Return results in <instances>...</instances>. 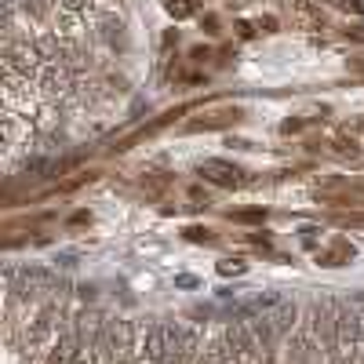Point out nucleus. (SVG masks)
Segmentation results:
<instances>
[{
  "instance_id": "obj_1",
  "label": "nucleus",
  "mask_w": 364,
  "mask_h": 364,
  "mask_svg": "<svg viewBox=\"0 0 364 364\" xmlns=\"http://www.w3.org/2000/svg\"><path fill=\"white\" fill-rule=\"evenodd\" d=\"M197 171L204 182H215V186H240V168L230 161H200Z\"/></svg>"
},
{
  "instance_id": "obj_2",
  "label": "nucleus",
  "mask_w": 364,
  "mask_h": 364,
  "mask_svg": "<svg viewBox=\"0 0 364 364\" xmlns=\"http://www.w3.org/2000/svg\"><path fill=\"white\" fill-rule=\"evenodd\" d=\"M200 364H240V360H237V350H233V343H230V336H219L215 343H211V346L204 350Z\"/></svg>"
},
{
  "instance_id": "obj_3",
  "label": "nucleus",
  "mask_w": 364,
  "mask_h": 364,
  "mask_svg": "<svg viewBox=\"0 0 364 364\" xmlns=\"http://www.w3.org/2000/svg\"><path fill=\"white\" fill-rule=\"evenodd\" d=\"M248 266L245 262H240V259H223L219 262V273H223V277H230V273H245Z\"/></svg>"
},
{
  "instance_id": "obj_4",
  "label": "nucleus",
  "mask_w": 364,
  "mask_h": 364,
  "mask_svg": "<svg viewBox=\"0 0 364 364\" xmlns=\"http://www.w3.org/2000/svg\"><path fill=\"white\" fill-rule=\"evenodd\" d=\"M168 11H171L175 18H186V15H190V4H186V0H168Z\"/></svg>"
},
{
  "instance_id": "obj_5",
  "label": "nucleus",
  "mask_w": 364,
  "mask_h": 364,
  "mask_svg": "<svg viewBox=\"0 0 364 364\" xmlns=\"http://www.w3.org/2000/svg\"><path fill=\"white\" fill-rule=\"evenodd\" d=\"M186 237H190V240H208L211 233H208V230H200V226H190V230H186Z\"/></svg>"
}]
</instances>
